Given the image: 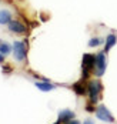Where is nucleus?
Wrapping results in <instances>:
<instances>
[{"label":"nucleus","mask_w":117,"mask_h":124,"mask_svg":"<svg viewBox=\"0 0 117 124\" xmlns=\"http://www.w3.org/2000/svg\"><path fill=\"white\" fill-rule=\"evenodd\" d=\"M66 124H80V121H77V120H70V121H67Z\"/></svg>","instance_id":"nucleus-15"},{"label":"nucleus","mask_w":117,"mask_h":124,"mask_svg":"<svg viewBox=\"0 0 117 124\" xmlns=\"http://www.w3.org/2000/svg\"><path fill=\"white\" fill-rule=\"evenodd\" d=\"M10 51H12V46H10L9 43L3 41V40H0V53L4 54V56H7Z\"/></svg>","instance_id":"nucleus-12"},{"label":"nucleus","mask_w":117,"mask_h":124,"mask_svg":"<svg viewBox=\"0 0 117 124\" xmlns=\"http://www.w3.org/2000/svg\"><path fill=\"white\" fill-rule=\"evenodd\" d=\"M73 90H74V93H76L77 96H84V94H87V87L84 84V81H77V83H74V84H73Z\"/></svg>","instance_id":"nucleus-8"},{"label":"nucleus","mask_w":117,"mask_h":124,"mask_svg":"<svg viewBox=\"0 0 117 124\" xmlns=\"http://www.w3.org/2000/svg\"><path fill=\"white\" fill-rule=\"evenodd\" d=\"M96 117L101 121H106V123H114V117L113 114L110 113V110L104 106V104H99L96 107Z\"/></svg>","instance_id":"nucleus-5"},{"label":"nucleus","mask_w":117,"mask_h":124,"mask_svg":"<svg viewBox=\"0 0 117 124\" xmlns=\"http://www.w3.org/2000/svg\"><path fill=\"white\" fill-rule=\"evenodd\" d=\"M3 62H4V54L0 53V63H3Z\"/></svg>","instance_id":"nucleus-17"},{"label":"nucleus","mask_w":117,"mask_h":124,"mask_svg":"<svg viewBox=\"0 0 117 124\" xmlns=\"http://www.w3.org/2000/svg\"><path fill=\"white\" fill-rule=\"evenodd\" d=\"M101 43H104V40L101 37H93L89 40V47H99Z\"/></svg>","instance_id":"nucleus-13"},{"label":"nucleus","mask_w":117,"mask_h":124,"mask_svg":"<svg viewBox=\"0 0 117 124\" xmlns=\"http://www.w3.org/2000/svg\"><path fill=\"white\" fill-rule=\"evenodd\" d=\"M100 91H101V84H100V81H97V80H90V81L87 83V94H89V99H90L91 104L96 106V103L99 101Z\"/></svg>","instance_id":"nucleus-1"},{"label":"nucleus","mask_w":117,"mask_h":124,"mask_svg":"<svg viewBox=\"0 0 117 124\" xmlns=\"http://www.w3.org/2000/svg\"><path fill=\"white\" fill-rule=\"evenodd\" d=\"M106 66H107V59H106V53L100 51L96 54V66H94V74L97 77H101L106 71Z\"/></svg>","instance_id":"nucleus-3"},{"label":"nucleus","mask_w":117,"mask_h":124,"mask_svg":"<svg viewBox=\"0 0 117 124\" xmlns=\"http://www.w3.org/2000/svg\"><path fill=\"white\" fill-rule=\"evenodd\" d=\"M34 86L37 87V88H40L41 91H50V90H53L54 88V86L53 84H50V81L49 80H44V81H36L34 83Z\"/></svg>","instance_id":"nucleus-11"},{"label":"nucleus","mask_w":117,"mask_h":124,"mask_svg":"<svg viewBox=\"0 0 117 124\" xmlns=\"http://www.w3.org/2000/svg\"><path fill=\"white\" fill-rule=\"evenodd\" d=\"M60 123H62V121H60V120H57V121H56L54 124H60Z\"/></svg>","instance_id":"nucleus-18"},{"label":"nucleus","mask_w":117,"mask_h":124,"mask_svg":"<svg viewBox=\"0 0 117 124\" xmlns=\"http://www.w3.org/2000/svg\"><path fill=\"white\" fill-rule=\"evenodd\" d=\"M12 22V13L9 10H0V24H9Z\"/></svg>","instance_id":"nucleus-10"},{"label":"nucleus","mask_w":117,"mask_h":124,"mask_svg":"<svg viewBox=\"0 0 117 124\" xmlns=\"http://www.w3.org/2000/svg\"><path fill=\"white\" fill-rule=\"evenodd\" d=\"M117 43V36L116 34H109L107 37H106V46H104V53H107L109 50L111 49V47H114V44Z\"/></svg>","instance_id":"nucleus-9"},{"label":"nucleus","mask_w":117,"mask_h":124,"mask_svg":"<svg viewBox=\"0 0 117 124\" xmlns=\"http://www.w3.org/2000/svg\"><path fill=\"white\" fill-rule=\"evenodd\" d=\"M7 27H9V30H10L12 33H16V34H24L27 31L26 26L23 24L22 22H19V20H12V22L7 24Z\"/></svg>","instance_id":"nucleus-6"},{"label":"nucleus","mask_w":117,"mask_h":124,"mask_svg":"<svg viewBox=\"0 0 117 124\" xmlns=\"http://www.w3.org/2000/svg\"><path fill=\"white\" fill-rule=\"evenodd\" d=\"M83 124H94V123H93V120L87 118V120H84V123H83Z\"/></svg>","instance_id":"nucleus-16"},{"label":"nucleus","mask_w":117,"mask_h":124,"mask_svg":"<svg viewBox=\"0 0 117 124\" xmlns=\"http://www.w3.org/2000/svg\"><path fill=\"white\" fill-rule=\"evenodd\" d=\"M10 71H12L10 66H3V73H10Z\"/></svg>","instance_id":"nucleus-14"},{"label":"nucleus","mask_w":117,"mask_h":124,"mask_svg":"<svg viewBox=\"0 0 117 124\" xmlns=\"http://www.w3.org/2000/svg\"><path fill=\"white\" fill-rule=\"evenodd\" d=\"M13 54L14 59L17 62H24L27 56V47H26V41H14L13 44Z\"/></svg>","instance_id":"nucleus-4"},{"label":"nucleus","mask_w":117,"mask_h":124,"mask_svg":"<svg viewBox=\"0 0 117 124\" xmlns=\"http://www.w3.org/2000/svg\"><path fill=\"white\" fill-rule=\"evenodd\" d=\"M94 66H96V56H93L90 53H86L83 56V63H81L83 78H87L91 71H94Z\"/></svg>","instance_id":"nucleus-2"},{"label":"nucleus","mask_w":117,"mask_h":124,"mask_svg":"<svg viewBox=\"0 0 117 124\" xmlns=\"http://www.w3.org/2000/svg\"><path fill=\"white\" fill-rule=\"evenodd\" d=\"M74 116H76V114L71 111V110L66 108V110H62V111L59 113V120H60L62 123H67V121L73 120V118H74Z\"/></svg>","instance_id":"nucleus-7"}]
</instances>
